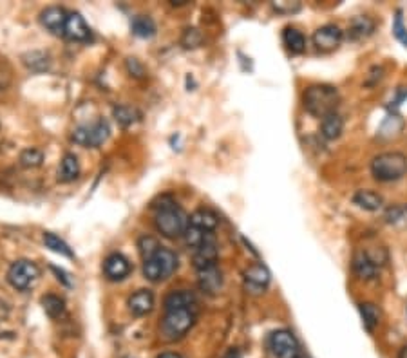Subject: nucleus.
<instances>
[{"mask_svg":"<svg viewBox=\"0 0 407 358\" xmlns=\"http://www.w3.org/2000/svg\"><path fill=\"white\" fill-rule=\"evenodd\" d=\"M340 95L337 87L319 83V86H310L304 92V107L310 114L324 118L328 114L337 113L339 107Z\"/></svg>","mask_w":407,"mask_h":358,"instance_id":"nucleus-1","label":"nucleus"},{"mask_svg":"<svg viewBox=\"0 0 407 358\" xmlns=\"http://www.w3.org/2000/svg\"><path fill=\"white\" fill-rule=\"evenodd\" d=\"M198 275L201 290L207 291V293L210 295L219 293V290L223 288V273L219 268L217 266L205 268V270H199Z\"/></svg>","mask_w":407,"mask_h":358,"instance_id":"nucleus-16","label":"nucleus"},{"mask_svg":"<svg viewBox=\"0 0 407 358\" xmlns=\"http://www.w3.org/2000/svg\"><path fill=\"white\" fill-rule=\"evenodd\" d=\"M154 308V295L149 290H140L136 291L129 299V309H131L134 315L141 317V315H147V313L152 311Z\"/></svg>","mask_w":407,"mask_h":358,"instance_id":"nucleus-19","label":"nucleus"},{"mask_svg":"<svg viewBox=\"0 0 407 358\" xmlns=\"http://www.w3.org/2000/svg\"><path fill=\"white\" fill-rule=\"evenodd\" d=\"M40 272H38V266L31 261H17V263L11 264L8 272V281L9 284L13 286L15 290H27V288H31L35 284V281L38 279Z\"/></svg>","mask_w":407,"mask_h":358,"instance_id":"nucleus-6","label":"nucleus"},{"mask_svg":"<svg viewBox=\"0 0 407 358\" xmlns=\"http://www.w3.org/2000/svg\"><path fill=\"white\" fill-rule=\"evenodd\" d=\"M194 293H190L186 290L172 291V293L167 295V299H165V311H170V309H194Z\"/></svg>","mask_w":407,"mask_h":358,"instance_id":"nucleus-18","label":"nucleus"},{"mask_svg":"<svg viewBox=\"0 0 407 358\" xmlns=\"http://www.w3.org/2000/svg\"><path fill=\"white\" fill-rule=\"evenodd\" d=\"M158 358H181V357L177 353H163V355H159Z\"/></svg>","mask_w":407,"mask_h":358,"instance_id":"nucleus-36","label":"nucleus"},{"mask_svg":"<svg viewBox=\"0 0 407 358\" xmlns=\"http://www.w3.org/2000/svg\"><path fill=\"white\" fill-rule=\"evenodd\" d=\"M42 306H44L45 313L53 318L60 317L63 313V309H65L63 300L60 299V297H56V295H45L44 299H42Z\"/></svg>","mask_w":407,"mask_h":358,"instance_id":"nucleus-29","label":"nucleus"},{"mask_svg":"<svg viewBox=\"0 0 407 358\" xmlns=\"http://www.w3.org/2000/svg\"><path fill=\"white\" fill-rule=\"evenodd\" d=\"M353 203L357 204L358 209L367 210V212H376L382 209L384 204V197L373 190H358L353 195Z\"/></svg>","mask_w":407,"mask_h":358,"instance_id":"nucleus-20","label":"nucleus"},{"mask_svg":"<svg viewBox=\"0 0 407 358\" xmlns=\"http://www.w3.org/2000/svg\"><path fill=\"white\" fill-rule=\"evenodd\" d=\"M398 358H407V345H404V348L400 349V353H398Z\"/></svg>","mask_w":407,"mask_h":358,"instance_id":"nucleus-37","label":"nucleus"},{"mask_svg":"<svg viewBox=\"0 0 407 358\" xmlns=\"http://www.w3.org/2000/svg\"><path fill=\"white\" fill-rule=\"evenodd\" d=\"M217 257H219V252H217V243L212 236H208L203 245L195 248L194 252V266L195 270H205V268L217 266Z\"/></svg>","mask_w":407,"mask_h":358,"instance_id":"nucleus-11","label":"nucleus"},{"mask_svg":"<svg viewBox=\"0 0 407 358\" xmlns=\"http://www.w3.org/2000/svg\"><path fill=\"white\" fill-rule=\"evenodd\" d=\"M358 309H360L362 322H364V327H366L369 333L375 331V327L378 326L380 322V309L376 308L373 302H362L358 304Z\"/></svg>","mask_w":407,"mask_h":358,"instance_id":"nucleus-25","label":"nucleus"},{"mask_svg":"<svg viewBox=\"0 0 407 358\" xmlns=\"http://www.w3.org/2000/svg\"><path fill=\"white\" fill-rule=\"evenodd\" d=\"M194 309H170V311H165V317H163L161 322L163 336L168 340L181 339L190 327L194 326Z\"/></svg>","mask_w":407,"mask_h":358,"instance_id":"nucleus-5","label":"nucleus"},{"mask_svg":"<svg viewBox=\"0 0 407 358\" xmlns=\"http://www.w3.org/2000/svg\"><path fill=\"white\" fill-rule=\"evenodd\" d=\"M270 348L276 358H297L301 348L295 335L288 329H277L270 335Z\"/></svg>","mask_w":407,"mask_h":358,"instance_id":"nucleus-8","label":"nucleus"},{"mask_svg":"<svg viewBox=\"0 0 407 358\" xmlns=\"http://www.w3.org/2000/svg\"><path fill=\"white\" fill-rule=\"evenodd\" d=\"M244 284L253 293H261L266 290L270 284V272L262 264H252V266L244 272Z\"/></svg>","mask_w":407,"mask_h":358,"instance_id":"nucleus-13","label":"nucleus"},{"mask_svg":"<svg viewBox=\"0 0 407 358\" xmlns=\"http://www.w3.org/2000/svg\"><path fill=\"white\" fill-rule=\"evenodd\" d=\"M371 174L376 181H398L407 174V156L402 152H384L375 156L371 161Z\"/></svg>","mask_w":407,"mask_h":358,"instance_id":"nucleus-2","label":"nucleus"},{"mask_svg":"<svg viewBox=\"0 0 407 358\" xmlns=\"http://www.w3.org/2000/svg\"><path fill=\"white\" fill-rule=\"evenodd\" d=\"M282 40H285V46L288 47V51H292L294 55H301L306 49V37L295 28H286L285 33H282Z\"/></svg>","mask_w":407,"mask_h":358,"instance_id":"nucleus-24","label":"nucleus"},{"mask_svg":"<svg viewBox=\"0 0 407 358\" xmlns=\"http://www.w3.org/2000/svg\"><path fill=\"white\" fill-rule=\"evenodd\" d=\"M185 243L189 246H194V248H199V246L203 245L205 241H207V237L210 236V234H207V231L199 230V228L192 227V225H189V228L185 230Z\"/></svg>","mask_w":407,"mask_h":358,"instance_id":"nucleus-31","label":"nucleus"},{"mask_svg":"<svg viewBox=\"0 0 407 358\" xmlns=\"http://www.w3.org/2000/svg\"><path fill=\"white\" fill-rule=\"evenodd\" d=\"M42 161H44V154H42V150L38 149H26L20 154V163H22V167L26 168H35V167H40Z\"/></svg>","mask_w":407,"mask_h":358,"instance_id":"nucleus-30","label":"nucleus"},{"mask_svg":"<svg viewBox=\"0 0 407 358\" xmlns=\"http://www.w3.org/2000/svg\"><path fill=\"white\" fill-rule=\"evenodd\" d=\"M67 11L62 10V8H47V10L42 11L40 22L44 28L49 29L54 35H63V28H65V22H67Z\"/></svg>","mask_w":407,"mask_h":358,"instance_id":"nucleus-14","label":"nucleus"},{"mask_svg":"<svg viewBox=\"0 0 407 358\" xmlns=\"http://www.w3.org/2000/svg\"><path fill=\"white\" fill-rule=\"evenodd\" d=\"M177 268V257L176 254L168 248H159L152 257L145 259L143 264V275L152 282L163 281L168 279L172 273L176 272Z\"/></svg>","mask_w":407,"mask_h":358,"instance_id":"nucleus-4","label":"nucleus"},{"mask_svg":"<svg viewBox=\"0 0 407 358\" xmlns=\"http://www.w3.org/2000/svg\"><path fill=\"white\" fill-rule=\"evenodd\" d=\"M342 131H344V120L339 113H331L322 118L321 132H322V136H324L328 141H333V140H337V138H340Z\"/></svg>","mask_w":407,"mask_h":358,"instance_id":"nucleus-21","label":"nucleus"},{"mask_svg":"<svg viewBox=\"0 0 407 358\" xmlns=\"http://www.w3.org/2000/svg\"><path fill=\"white\" fill-rule=\"evenodd\" d=\"M373 29H375V20L369 19V17H357L349 24L348 37L351 40H360V38L369 37Z\"/></svg>","mask_w":407,"mask_h":358,"instance_id":"nucleus-22","label":"nucleus"},{"mask_svg":"<svg viewBox=\"0 0 407 358\" xmlns=\"http://www.w3.org/2000/svg\"><path fill=\"white\" fill-rule=\"evenodd\" d=\"M393 35H394V37H397V40H400L404 44V46H407V28H406V26H404L402 15H400V13H398L397 17H394Z\"/></svg>","mask_w":407,"mask_h":358,"instance_id":"nucleus-33","label":"nucleus"},{"mask_svg":"<svg viewBox=\"0 0 407 358\" xmlns=\"http://www.w3.org/2000/svg\"><path fill=\"white\" fill-rule=\"evenodd\" d=\"M344 38V33L339 26L335 24H326L322 28L313 33V46L321 53H331L340 46Z\"/></svg>","mask_w":407,"mask_h":358,"instance_id":"nucleus-9","label":"nucleus"},{"mask_svg":"<svg viewBox=\"0 0 407 358\" xmlns=\"http://www.w3.org/2000/svg\"><path fill=\"white\" fill-rule=\"evenodd\" d=\"M154 222H156V228L161 231L163 236L170 237V239L172 237L183 236L186 228H189V218H186V213L174 203L159 206Z\"/></svg>","mask_w":407,"mask_h":358,"instance_id":"nucleus-3","label":"nucleus"},{"mask_svg":"<svg viewBox=\"0 0 407 358\" xmlns=\"http://www.w3.org/2000/svg\"><path fill=\"white\" fill-rule=\"evenodd\" d=\"M138 246H140V252H141V255H143V259L152 257V255L156 254V252H158L159 248H161L158 241L154 239V237H150V236L141 237L140 243H138Z\"/></svg>","mask_w":407,"mask_h":358,"instance_id":"nucleus-32","label":"nucleus"},{"mask_svg":"<svg viewBox=\"0 0 407 358\" xmlns=\"http://www.w3.org/2000/svg\"><path fill=\"white\" fill-rule=\"evenodd\" d=\"M80 174V163H78V158L74 154H65L62 159V165H60L58 170V179L63 183L74 181Z\"/></svg>","mask_w":407,"mask_h":358,"instance_id":"nucleus-23","label":"nucleus"},{"mask_svg":"<svg viewBox=\"0 0 407 358\" xmlns=\"http://www.w3.org/2000/svg\"><path fill=\"white\" fill-rule=\"evenodd\" d=\"M132 33L140 38H150L156 33V24H154L152 19L145 17V15L134 17L132 19Z\"/></svg>","mask_w":407,"mask_h":358,"instance_id":"nucleus-26","label":"nucleus"},{"mask_svg":"<svg viewBox=\"0 0 407 358\" xmlns=\"http://www.w3.org/2000/svg\"><path fill=\"white\" fill-rule=\"evenodd\" d=\"M104 272L111 281H122L131 273V263L122 254H113L105 259Z\"/></svg>","mask_w":407,"mask_h":358,"instance_id":"nucleus-15","label":"nucleus"},{"mask_svg":"<svg viewBox=\"0 0 407 358\" xmlns=\"http://www.w3.org/2000/svg\"><path fill=\"white\" fill-rule=\"evenodd\" d=\"M44 243L47 248H51L53 252H56V254L63 255V257H69V259L72 257V252H71V248H69V245L65 243V241L60 239L58 236H54V234H49V231H47V234H44Z\"/></svg>","mask_w":407,"mask_h":358,"instance_id":"nucleus-27","label":"nucleus"},{"mask_svg":"<svg viewBox=\"0 0 407 358\" xmlns=\"http://www.w3.org/2000/svg\"><path fill=\"white\" fill-rule=\"evenodd\" d=\"M298 8H301V4L298 2H276L273 4V10L277 11V13H295V11H298Z\"/></svg>","mask_w":407,"mask_h":358,"instance_id":"nucleus-35","label":"nucleus"},{"mask_svg":"<svg viewBox=\"0 0 407 358\" xmlns=\"http://www.w3.org/2000/svg\"><path fill=\"white\" fill-rule=\"evenodd\" d=\"M63 37L72 42H87L90 38V28L83 20V17L78 13H69L65 28H63Z\"/></svg>","mask_w":407,"mask_h":358,"instance_id":"nucleus-12","label":"nucleus"},{"mask_svg":"<svg viewBox=\"0 0 407 358\" xmlns=\"http://www.w3.org/2000/svg\"><path fill=\"white\" fill-rule=\"evenodd\" d=\"M380 264H382V259L371 254L369 250H360L353 257V272L364 281H369L376 277Z\"/></svg>","mask_w":407,"mask_h":358,"instance_id":"nucleus-10","label":"nucleus"},{"mask_svg":"<svg viewBox=\"0 0 407 358\" xmlns=\"http://www.w3.org/2000/svg\"><path fill=\"white\" fill-rule=\"evenodd\" d=\"M297 358H310V357H306V355H303V353H301V355H298Z\"/></svg>","mask_w":407,"mask_h":358,"instance_id":"nucleus-38","label":"nucleus"},{"mask_svg":"<svg viewBox=\"0 0 407 358\" xmlns=\"http://www.w3.org/2000/svg\"><path fill=\"white\" fill-rule=\"evenodd\" d=\"M109 129L105 120H98V122L90 123V125H81V127L74 129L72 132V141L81 147H99L109 138Z\"/></svg>","mask_w":407,"mask_h":358,"instance_id":"nucleus-7","label":"nucleus"},{"mask_svg":"<svg viewBox=\"0 0 407 358\" xmlns=\"http://www.w3.org/2000/svg\"><path fill=\"white\" fill-rule=\"evenodd\" d=\"M183 44H185V47H198L201 44V35L198 29H186L183 35Z\"/></svg>","mask_w":407,"mask_h":358,"instance_id":"nucleus-34","label":"nucleus"},{"mask_svg":"<svg viewBox=\"0 0 407 358\" xmlns=\"http://www.w3.org/2000/svg\"><path fill=\"white\" fill-rule=\"evenodd\" d=\"M189 225L192 227L199 228V230L207 231L210 234L212 230H216V227L219 225V218H217V213L212 212V210L208 209H199L195 210L189 219Z\"/></svg>","mask_w":407,"mask_h":358,"instance_id":"nucleus-17","label":"nucleus"},{"mask_svg":"<svg viewBox=\"0 0 407 358\" xmlns=\"http://www.w3.org/2000/svg\"><path fill=\"white\" fill-rule=\"evenodd\" d=\"M114 118H116V122L120 123L122 127H129V125H132L136 120L140 118V114H138L136 109L129 107V105H120V107L114 109Z\"/></svg>","mask_w":407,"mask_h":358,"instance_id":"nucleus-28","label":"nucleus"}]
</instances>
